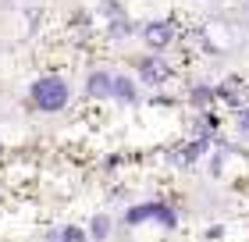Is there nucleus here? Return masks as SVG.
<instances>
[{
    "label": "nucleus",
    "instance_id": "1",
    "mask_svg": "<svg viewBox=\"0 0 249 242\" xmlns=\"http://www.w3.org/2000/svg\"><path fill=\"white\" fill-rule=\"evenodd\" d=\"M68 100H71V89H68V82L57 78V75H47V78H39V82L32 86V103H36L39 111H47V114L68 107Z\"/></svg>",
    "mask_w": 249,
    "mask_h": 242
},
{
    "label": "nucleus",
    "instance_id": "2",
    "mask_svg": "<svg viewBox=\"0 0 249 242\" xmlns=\"http://www.w3.org/2000/svg\"><path fill=\"white\" fill-rule=\"evenodd\" d=\"M146 221H160L164 228H175L178 217L167 203H139V206L124 210V224H146Z\"/></svg>",
    "mask_w": 249,
    "mask_h": 242
},
{
    "label": "nucleus",
    "instance_id": "3",
    "mask_svg": "<svg viewBox=\"0 0 249 242\" xmlns=\"http://www.w3.org/2000/svg\"><path fill=\"white\" fill-rule=\"evenodd\" d=\"M142 39H146V47H150V50H164L167 43L175 39L171 21H150V25L142 29Z\"/></svg>",
    "mask_w": 249,
    "mask_h": 242
},
{
    "label": "nucleus",
    "instance_id": "4",
    "mask_svg": "<svg viewBox=\"0 0 249 242\" xmlns=\"http://www.w3.org/2000/svg\"><path fill=\"white\" fill-rule=\"evenodd\" d=\"M139 75H142V82L157 86V82L167 78V64L160 61V57H142V61H139Z\"/></svg>",
    "mask_w": 249,
    "mask_h": 242
},
{
    "label": "nucleus",
    "instance_id": "5",
    "mask_svg": "<svg viewBox=\"0 0 249 242\" xmlns=\"http://www.w3.org/2000/svg\"><path fill=\"white\" fill-rule=\"evenodd\" d=\"M110 96L121 100V103H135V100H139V96H135V82L128 75H114V78H110Z\"/></svg>",
    "mask_w": 249,
    "mask_h": 242
},
{
    "label": "nucleus",
    "instance_id": "6",
    "mask_svg": "<svg viewBox=\"0 0 249 242\" xmlns=\"http://www.w3.org/2000/svg\"><path fill=\"white\" fill-rule=\"evenodd\" d=\"M110 78H114V75H107V72H93V75H89V82H86V93L93 96V100L110 96Z\"/></svg>",
    "mask_w": 249,
    "mask_h": 242
},
{
    "label": "nucleus",
    "instance_id": "7",
    "mask_svg": "<svg viewBox=\"0 0 249 242\" xmlns=\"http://www.w3.org/2000/svg\"><path fill=\"white\" fill-rule=\"evenodd\" d=\"M207 146H210V139H196V143H189V146H182V149H178V153H175V160H178V164H196V160H199V153H203Z\"/></svg>",
    "mask_w": 249,
    "mask_h": 242
},
{
    "label": "nucleus",
    "instance_id": "8",
    "mask_svg": "<svg viewBox=\"0 0 249 242\" xmlns=\"http://www.w3.org/2000/svg\"><path fill=\"white\" fill-rule=\"evenodd\" d=\"M89 239H96V242H104L107 235H110V217L107 214H96L93 221H89V232H86Z\"/></svg>",
    "mask_w": 249,
    "mask_h": 242
},
{
    "label": "nucleus",
    "instance_id": "9",
    "mask_svg": "<svg viewBox=\"0 0 249 242\" xmlns=\"http://www.w3.org/2000/svg\"><path fill=\"white\" fill-rule=\"evenodd\" d=\"M213 93H217L221 100L235 103V107H242V96H239V82H235V78H228V82H224V86H217V89H213Z\"/></svg>",
    "mask_w": 249,
    "mask_h": 242
},
{
    "label": "nucleus",
    "instance_id": "10",
    "mask_svg": "<svg viewBox=\"0 0 249 242\" xmlns=\"http://www.w3.org/2000/svg\"><path fill=\"white\" fill-rule=\"evenodd\" d=\"M213 100H217V93H213L210 86H196V89H192V96H189L192 107H210Z\"/></svg>",
    "mask_w": 249,
    "mask_h": 242
},
{
    "label": "nucleus",
    "instance_id": "11",
    "mask_svg": "<svg viewBox=\"0 0 249 242\" xmlns=\"http://www.w3.org/2000/svg\"><path fill=\"white\" fill-rule=\"evenodd\" d=\"M128 32H132V21L124 18V15L110 21V36H114V39H121V36H128Z\"/></svg>",
    "mask_w": 249,
    "mask_h": 242
},
{
    "label": "nucleus",
    "instance_id": "12",
    "mask_svg": "<svg viewBox=\"0 0 249 242\" xmlns=\"http://www.w3.org/2000/svg\"><path fill=\"white\" fill-rule=\"evenodd\" d=\"M61 239H64V242H89V235L82 232V228H75V224L61 228Z\"/></svg>",
    "mask_w": 249,
    "mask_h": 242
},
{
    "label": "nucleus",
    "instance_id": "13",
    "mask_svg": "<svg viewBox=\"0 0 249 242\" xmlns=\"http://www.w3.org/2000/svg\"><path fill=\"white\" fill-rule=\"evenodd\" d=\"M100 11H104V15L114 21V18H121V4L118 0H104V4H100Z\"/></svg>",
    "mask_w": 249,
    "mask_h": 242
},
{
    "label": "nucleus",
    "instance_id": "14",
    "mask_svg": "<svg viewBox=\"0 0 249 242\" xmlns=\"http://www.w3.org/2000/svg\"><path fill=\"white\" fill-rule=\"evenodd\" d=\"M239 132L249 139V107H239Z\"/></svg>",
    "mask_w": 249,
    "mask_h": 242
},
{
    "label": "nucleus",
    "instance_id": "15",
    "mask_svg": "<svg viewBox=\"0 0 249 242\" xmlns=\"http://www.w3.org/2000/svg\"><path fill=\"white\" fill-rule=\"evenodd\" d=\"M47 242H64V239H61V232H50V235H47Z\"/></svg>",
    "mask_w": 249,
    "mask_h": 242
}]
</instances>
